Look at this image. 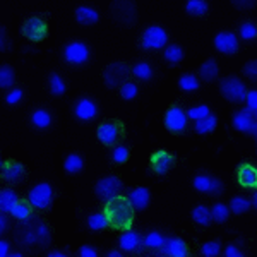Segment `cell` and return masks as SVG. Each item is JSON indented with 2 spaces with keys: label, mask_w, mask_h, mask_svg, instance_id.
<instances>
[{
  "label": "cell",
  "mask_w": 257,
  "mask_h": 257,
  "mask_svg": "<svg viewBox=\"0 0 257 257\" xmlns=\"http://www.w3.org/2000/svg\"><path fill=\"white\" fill-rule=\"evenodd\" d=\"M211 182H213V177L209 175H197L194 178V189L199 190L202 194H211Z\"/></svg>",
  "instance_id": "40"
},
{
  "label": "cell",
  "mask_w": 257,
  "mask_h": 257,
  "mask_svg": "<svg viewBox=\"0 0 257 257\" xmlns=\"http://www.w3.org/2000/svg\"><path fill=\"white\" fill-rule=\"evenodd\" d=\"M218 72H219V67H218V64L214 59L206 60L204 64L201 65V69H199V76H201V79L206 81V82H211V81L216 79Z\"/></svg>",
  "instance_id": "24"
},
{
  "label": "cell",
  "mask_w": 257,
  "mask_h": 257,
  "mask_svg": "<svg viewBox=\"0 0 257 257\" xmlns=\"http://www.w3.org/2000/svg\"><path fill=\"white\" fill-rule=\"evenodd\" d=\"M238 184L242 187H255L257 185V170L248 163L238 167Z\"/></svg>",
  "instance_id": "20"
},
{
  "label": "cell",
  "mask_w": 257,
  "mask_h": 257,
  "mask_svg": "<svg viewBox=\"0 0 257 257\" xmlns=\"http://www.w3.org/2000/svg\"><path fill=\"white\" fill-rule=\"evenodd\" d=\"M108 255H110V257H120V255H122V252H117V250H111V252H108Z\"/></svg>",
  "instance_id": "56"
},
{
  "label": "cell",
  "mask_w": 257,
  "mask_h": 257,
  "mask_svg": "<svg viewBox=\"0 0 257 257\" xmlns=\"http://www.w3.org/2000/svg\"><path fill=\"white\" fill-rule=\"evenodd\" d=\"M18 242H21L23 245H47L50 242V230L47 226V223L41 221L36 218H28L23 221L21 230L18 228Z\"/></svg>",
  "instance_id": "2"
},
{
  "label": "cell",
  "mask_w": 257,
  "mask_h": 257,
  "mask_svg": "<svg viewBox=\"0 0 257 257\" xmlns=\"http://www.w3.org/2000/svg\"><path fill=\"white\" fill-rule=\"evenodd\" d=\"M173 165H175V156L170 155L168 151L153 153L151 168H153V172H155V173H158V175H165V173H168L170 170L173 168Z\"/></svg>",
  "instance_id": "15"
},
{
  "label": "cell",
  "mask_w": 257,
  "mask_h": 257,
  "mask_svg": "<svg viewBox=\"0 0 257 257\" xmlns=\"http://www.w3.org/2000/svg\"><path fill=\"white\" fill-rule=\"evenodd\" d=\"M248 208H250V201L245 197H242V196L233 197L230 201V206H228V209L235 214H243L245 211H248Z\"/></svg>",
  "instance_id": "33"
},
{
  "label": "cell",
  "mask_w": 257,
  "mask_h": 257,
  "mask_svg": "<svg viewBox=\"0 0 257 257\" xmlns=\"http://www.w3.org/2000/svg\"><path fill=\"white\" fill-rule=\"evenodd\" d=\"M82 167H84V161L79 155H76V153H72V155H69L67 158L64 161V168L67 173H79Z\"/></svg>",
  "instance_id": "28"
},
{
  "label": "cell",
  "mask_w": 257,
  "mask_h": 257,
  "mask_svg": "<svg viewBox=\"0 0 257 257\" xmlns=\"http://www.w3.org/2000/svg\"><path fill=\"white\" fill-rule=\"evenodd\" d=\"M2 180L9 182V184H21L26 178V170L18 161H6L2 163Z\"/></svg>",
  "instance_id": "16"
},
{
  "label": "cell",
  "mask_w": 257,
  "mask_h": 257,
  "mask_svg": "<svg viewBox=\"0 0 257 257\" xmlns=\"http://www.w3.org/2000/svg\"><path fill=\"white\" fill-rule=\"evenodd\" d=\"M204 257H216L221 252V243L219 242H206L201 248Z\"/></svg>",
  "instance_id": "45"
},
{
  "label": "cell",
  "mask_w": 257,
  "mask_h": 257,
  "mask_svg": "<svg viewBox=\"0 0 257 257\" xmlns=\"http://www.w3.org/2000/svg\"><path fill=\"white\" fill-rule=\"evenodd\" d=\"M31 122L35 127L38 128H47L52 123V115L48 113L47 110H36L35 113L31 115Z\"/></svg>",
  "instance_id": "31"
},
{
  "label": "cell",
  "mask_w": 257,
  "mask_h": 257,
  "mask_svg": "<svg viewBox=\"0 0 257 257\" xmlns=\"http://www.w3.org/2000/svg\"><path fill=\"white\" fill-rule=\"evenodd\" d=\"M211 211V219H214V221L218 223H225L228 216H230V209H228V206L221 204V202H218V204L213 206V209Z\"/></svg>",
  "instance_id": "37"
},
{
  "label": "cell",
  "mask_w": 257,
  "mask_h": 257,
  "mask_svg": "<svg viewBox=\"0 0 257 257\" xmlns=\"http://www.w3.org/2000/svg\"><path fill=\"white\" fill-rule=\"evenodd\" d=\"M187 118H192V120H201V118H206L208 115H211V110L208 105H197V106H192L190 110H187Z\"/></svg>",
  "instance_id": "41"
},
{
  "label": "cell",
  "mask_w": 257,
  "mask_h": 257,
  "mask_svg": "<svg viewBox=\"0 0 257 257\" xmlns=\"http://www.w3.org/2000/svg\"><path fill=\"white\" fill-rule=\"evenodd\" d=\"M18 202H19V197L12 189L0 190V211H2V213H11Z\"/></svg>",
  "instance_id": "22"
},
{
  "label": "cell",
  "mask_w": 257,
  "mask_h": 257,
  "mask_svg": "<svg viewBox=\"0 0 257 257\" xmlns=\"http://www.w3.org/2000/svg\"><path fill=\"white\" fill-rule=\"evenodd\" d=\"M240 38L245 40V41H250V40H255L257 36V28L255 24L252 23H243L242 26H240Z\"/></svg>",
  "instance_id": "44"
},
{
  "label": "cell",
  "mask_w": 257,
  "mask_h": 257,
  "mask_svg": "<svg viewBox=\"0 0 257 257\" xmlns=\"http://www.w3.org/2000/svg\"><path fill=\"white\" fill-rule=\"evenodd\" d=\"M216 125H218V118L211 113L206 118L196 120V127L194 128H196L197 134H209V132H213L216 128Z\"/></svg>",
  "instance_id": "26"
},
{
  "label": "cell",
  "mask_w": 257,
  "mask_h": 257,
  "mask_svg": "<svg viewBox=\"0 0 257 257\" xmlns=\"http://www.w3.org/2000/svg\"><path fill=\"white\" fill-rule=\"evenodd\" d=\"M88 226L93 231H99V230H105L106 226H110V223L105 213H94L88 218Z\"/></svg>",
  "instance_id": "29"
},
{
  "label": "cell",
  "mask_w": 257,
  "mask_h": 257,
  "mask_svg": "<svg viewBox=\"0 0 257 257\" xmlns=\"http://www.w3.org/2000/svg\"><path fill=\"white\" fill-rule=\"evenodd\" d=\"M165 127H167L170 132H175V134L184 132L185 127H187V115H185V111L182 110L180 106H172V108H168L167 115H165Z\"/></svg>",
  "instance_id": "12"
},
{
  "label": "cell",
  "mask_w": 257,
  "mask_h": 257,
  "mask_svg": "<svg viewBox=\"0 0 257 257\" xmlns=\"http://www.w3.org/2000/svg\"><path fill=\"white\" fill-rule=\"evenodd\" d=\"M128 156H131V153H128V148L125 146H115V149L111 151V160L117 165H123L128 160Z\"/></svg>",
  "instance_id": "43"
},
{
  "label": "cell",
  "mask_w": 257,
  "mask_h": 257,
  "mask_svg": "<svg viewBox=\"0 0 257 257\" xmlns=\"http://www.w3.org/2000/svg\"><path fill=\"white\" fill-rule=\"evenodd\" d=\"M21 99H23V91L21 89H12L6 96V101L9 103V105H18Z\"/></svg>",
  "instance_id": "48"
},
{
  "label": "cell",
  "mask_w": 257,
  "mask_h": 257,
  "mask_svg": "<svg viewBox=\"0 0 257 257\" xmlns=\"http://www.w3.org/2000/svg\"><path fill=\"white\" fill-rule=\"evenodd\" d=\"M79 255L81 257H96L98 252H96V248H93V247H89V245H82L79 248Z\"/></svg>",
  "instance_id": "49"
},
{
  "label": "cell",
  "mask_w": 257,
  "mask_h": 257,
  "mask_svg": "<svg viewBox=\"0 0 257 257\" xmlns=\"http://www.w3.org/2000/svg\"><path fill=\"white\" fill-rule=\"evenodd\" d=\"M185 11L190 16H196V18H201V16H206L209 11V4L206 0H189L185 4Z\"/></svg>",
  "instance_id": "25"
},
{
  "label": "cell",
  "mask_w": 257,
  "mask_h": 257,
  "mask_svg": "<svg viewBox=\"0 0 257 257\" xmlns=\"http://www.w3.org/2000/svg\"><path fill=\"white\" fill-rule=\"evenodd\" d=\"M127 199L131 201L132 208L141 211V209L148 208L149 199H151V196H149V190L146 187H138V189H134L131 194H128Z\"/></svg>",
  "instance_id": "21"
},
{
  "label": "cell",
  "mask_w": 257,
  "mask_h": 257,
  "mask_svg": "<svg viewBox=\"0 0 257 257\" xmlns=\"http://www.w3.org/2000/svg\"><path fill=\"white\" fill-rule=\"evenodd\" d=\"M214 47L218 52L225 53V55H233L238 52V38L235 33L221 31L214 36Z\"/></svg>",
  "instance_id": "13"
},
{
  "label": "cell",
  "mask_w": 257,
  "mask_h": 257,
  "mask_svg": "<svg viewBox=\"0 0 257 257\" xmlns=\"http://www.w3.org/2000/svg\"><path fill=\"white\" fill-rule=\"evenodd\" d=\"M165 59H167L170 64H178L182 59H184V50H182L178 45H170L165 50Z\"/></svg>",
  "instance_id": "39"
},
{
  "label": "cell",
  "mask_w": 257,
  "mask_h": 257,
  "mask_svg": "<svg viewBox=\"0 0 257 257\" xmlns=\"http://www.w3.org/2000/svg\"><path fill=\"white\" fill-rule=\"evenodd\" d=\"M219 93L225 96L228 101L231 103H242L245 99L247 88L238 77L235 76H228L225 79H221L219 82Z\"/></svg>",
  "instance_id": "4"
},
{
  "label": "cell",
  "mask_w": 257,
  "mask_h": 257,
  "mask_svg": "<svg viewBox=\"0 0 257 257\" xmlns=\"http://www.w3.org/2000/svg\"><path fill=\"white\" fill-rule=\"evenodd\" d=\"M76 19L79 24H84V26H91V24H96L99 19V14L91 7L81 6L76 9Z\"/></svg>",
  "instance_id": "23"
},
{
  "label": "cell",
  "mask_w": 257,
  "mask_h": 257,
  "mask_svg": "<svg viewBox=\"0 0 257 257\" xmlns=\"http://www.w3.org/2000/svg\"><path fill=\"white\" fill-rule=\"evenodd\" d=\"M138 93H139L138 84H134V82H131V81H127L125 84L120 86V96H122L123 99H127V101L134 99L136 96H138Z\"/></svg>",
  "instance_id": "42"
},
{
  "label": "cell",
  "mask_w": 257,
  "mask_h": 257,
  "mask_svg": "<svg viewBox=\"0 0 257 257\" xmlns=\"http://www.w3.org/2000/svg\"><path fill=\"white\" fill-rule=\"evenodd\" d=\"M0 255H2V257L9 255V243H7L6 240H2V242H0Z\"/></svg>",
  "instance_id": "52"
},
{
  "label": "cell",
  "mask_w": 257,
  "mask_h": 257,
  "mask_svg": "<svg viewBox=\"0 0 257 257\" xmlns=\"http://www.w3.org/2000/svg\"><path fill=\"white\" fill-rule=\"evenodd\" d=\"M64 59L72 65H82L89 60V48L81 41L69 43L64 48Z\"/></svg>",
  "instance_id": "11"
},
{
  "label": "cell",
  "mask_w": 257,
  "mask_h": 257,
  "mask_svg": "<svg viewBox=\"0 0 257 257\" xmlns=\"http://www.w3.org/2000/svg\"><path fill=\"white\" fill-rule=\"evenodd\" d=\"M123 190V184L122 180L117 177H105L96 184L94 187V192L96 196L101 199V201H110L113 197H118Z\"/></svg>",
  "instance_id": "6"
},
{
  "label": "cell",
  "mask_w": 257,
  "mask_h": 257,
  "mask_svg": "<svg viewBox=\"0 0 257 257\" xmlns=\"http://www.w3.org/2000/svg\"><path fill=\"white\" fill-rule=\"evenodd\" d=\"M96 113H98L96 103L89 98H81L79 101L76 103V106H74V115H76L79 120H82V122L93 120L96 117Z\"/></svg>",
  "instance_id": "17"
},
{
  "label": "cell",
  "mask_w": 257,
  "mask_h": 257,
  "mask_svg": "<svg viewBox=\"0 0 257 257\" xmlns=\"http://www.w3.org/2000/svg\"><path fill=\"white\" fill-rule=\"evenodd\" d=\"M243 101H247V108L250 111H257V91H247Z\"/></svg>",
  "instance_id": "47"
},
{
  "label": "cell",
  "mask_w": 257,
  "mask_h": 257,
  "mask_svg": "<svg viewBox=\"0 0 257 257\" xmlns=\"http://www.w3.org/2000/svg\"><path fill=\"white\" fill-rule=\"evenodd\" d=\"M111 12L118 23L132 26L136 23V7L134 2H113L111 4Z\"/></svg>",
  "instance_id": "14"
},
{
  "label": "cell",
  "mask_w": 257,
  "mask_h": 257,
  "mask_svg": "<svg viewBox=\"0 0 257 257\" xmlns=\"http://www.w3.org/2000/svg\"><path fill=\"white\" fill-rule=\"evenodd\" d=\"M122 136H123V127L117 120H106V122L99 123L98 139L105 146H115V144H118Z\"/></svg>",
  "instance_id": "5"
},
{
  "label": "cell",
  "mask_w": 257,
  "mask_h": 257,
  "mask_svg": "<svg viewBox=\"0 0 257 257\" xmlns=\"http://www.w3.org/2000/svg\"><path fill=\"white\" fill-rule=\"evenodd\" d=\"M105 214L108 218L110 226L117 230H128L134 221V208L127 197H113L106 201Z\"/></svg>",
  "instance_id": "1"
},
{
  "label": "cell",
  "mask_w": 257,
  "mask_h": 257,
  "mask_svg": "<svg viewBox=\"0 0 257 257\" xmlns=\"http://www.w3.org/2000/svg\"><path fill=\"white\" fill-rule=\"evenodd\" d=\"M23 35L26 36L28 40L38 43V41H43L48 36V26H47V23H45V21L41 19V18H36V16H33V18H28L26 21H24Z\"/></svg>",
  "instance_id": "9"
},
{
  "label": "cell",
  "mask_w": 257,
  "mask_h": 257,
  "mask_svg": "<svg viewBox=\"0 0 257 257\" xmlns=\"http://www.w3.org/2000/svg\"><path fill=\"white\" fill-rule=\"evenodd\" d=\"M50 93L53 94V96H60V94H64L65 93V82L64 79L59 76V74H50Z\"/></svg>",
  "instance_id": "35"
},
{
  "label": "cell",
  "mask_w": 257,
  "mask_h": 257,
  "mask_svg": "<svg viewBox=\"0 0 257 257\" xmlns=\"http://www.w3.org/2000/svg\"><path fill=\"white\" fill-rule=\"evenodd\" d=\"M233 6L237 9H250V7L255 6V2L254 0H248V2H237V0H233Z\"/></svg>",
  "instance_id": "51"
},
{
  "label": "cell",
  "mask_w": 257,
  "mask_h": 257,
  "mask_svg": "<svg viewBox=\"0 0 257 257\" xmlns=\"http://www.w3.org/2000/svg\"><path fill=\"white\" fill-rule=\"evenodd\" d=\"M160 250H163V254H167L170 257H187L189 255L187 243H185L182 238H177V237L165 240L163 247H161Z\"/></svg>",
  "instance_id": "18"
},
{
  "label": "cell",
  "mask_w": 257,
  "mask_h": 257,
  "mask_svg": "<svg viewBox=\"0 0 257 257\" xmlns=\"http://www.w3.org/2000/svg\"><path fill=\"white\" fill-rule=\"evenodd\" d=\"M233 128L238 132H245V134H257V120L255 111H250L248 108L238 110L233 113Z\"/></svg>",
  "instance_id": "10"
},
{
  "label": "cell",
  "mask_w": 257,
  "mask_h": 257,
  "mask_svg": "<svg viewBox=\"0 0 257 257\" xmlns=\"http://www.w3.org/2000/svg\"><path fill=\"white\" fill-rule=\"evenodd\" d=\"M141 243H143L141 235L138 233V231H132V230L123 231V233L120 235V240H118L120 248H122V250H125V252L138 250V248L141 247Z\"/></svg>",
  "instance_id": "19"
},
{
  "label": "cell",
  "mask_w": 257,
  "mask_h": 257,
  "mask_svg": "<svg viewBox=\"0 0 257 257\" xmlns=\"http://www.w3.org/2000/svg\"><path fill=\"white\" fill-rule=\"evenodd\" d=\"M178 86L182 91H197L199 89V79L194 74H184L178 79Z\"/></svg>",
  "instance_id": "36"
},
{
  "label": "cell",
  "mask_w": 257,
  "mask_h": 257,
  "mask_svg": "<svg viewBox=\"0 0 257 257\" xmlns=\"http://www.w3.org/2000/svg\"><path fill=\"white\" fill-rule=\"evenodd\" d=\"M132 74V69L128 67L125 62H113V64L106 65L103 70V82L106 88H118V86L125 84L128 76Z\"/></svg>",
  "instance_id": "3"
},
{
  "label": "cell",
  "mask_w": 257,
  "mask_h": 257,
  "mask_svg": "<svg viewBox=\"0 0 257 257\" xmlns=\"http://www.w3.org/2000/svg\"><path fill=\"white\" fill-rule=\"evenodd\" d=\"M16 82V74H14V69L11 65H2L0 67V88H11L14 86Z\"/></svg>",
  "instance_id": "30"
},
{
  "label": "cell",
  "mask_w": 257,
  "mask_h": 257,
  "mask_svg": "<svg viewBox=\"0 0 257 257\" xmlns=\"http://www.w3.org/2000/svg\"><path fill=\"white\" fill-rule=\"evenodd\" d=\"M53 201V189L47 182L36 184L30 192V202L36 209H48Z\"/></svg>",
  "instance_id": "7"
},
{
  "label": "cell",
  "mask_w": 257,
  "mask_h": 257,
  "mask_svg": "<svg viewBox=\"0 0 257 257\" xmlns=\"http://www.w3.org/2000/svg\"><path fill=\"white\" fill-rule=\"evenodd\" d=\"M0 36H2V52H6V50H9V47L6 45V28L0 30Z\"/></svg>",
  "instance_id": "54"
},
{
  "label": "cell",
  "mask_w": 257,
  "mask_h": 257,
  "mask_svg": "<svg viewBox=\"0 0 257 257\" xmlns=\"http://www.w3.org/2000/svg\"><path fill=\"white\" fill-rule=\"evenodd\" d=\"M31 202H26V201H19L18 204L14 206V209L11 211V214L14 216L18 221H24V219L31 218Z\"/></svg>",
  "instance_id": "27"
},
{
  "label": "cell",
  "mask_w": 257,
  "mask_h": 257,
  "mask_svg": "<svg viewBox=\"0 0 257 257\" xmlns=\"http://www.w3.org/2000/svg\"><path fill=\"white\" fill-rule=\"evenodd\" d=\"M250 204L254 206V208L257 206V194H254V196H252V202H250Z\"/></svg>",
  "instance_id": "57"
},
{
  "label": "cell",
  "mask_w": 257,
  "mask_h": 257,
  "mask_svg": "<svg viewBox=\"0 0 257 257\" xmlns=\"http://www.w3.org/2000/svg\"><path fill=\"white\" fill-rule=\"evenodd\" d=\"M65 254L64 252H60V250H52V252H48V257H64Z\"/></svg>",
  "instance_id": "55"
},
{
  "label": "cell",
  "mask_w": 257,
  "mask_h": 257,
  "mask_svg": "<svg viewBox=\"0 0 257 257\" xmlns=\"http://www.w3.org/2000/svg\"><path fill=\"white\" fill-rule=\"evenodd\" d=\"M165 238L163 235L158 233V231H151V233H148L146 237H144V247H148V248H161L163 247V243H165Z\"/></svg>",
  "instance_id": "38"
},
{
  "label": "cell",
  "mask_w": 257,
  "mask_h": 257,
  "mask_svg": "<svg viewBox=\"0 0 257 257\" xmlns=\"http://www.w3.org/2000/svg\"><path fill=\"white\" fill-rule=\"evenodd\" d=\"M7 226H9V221H7V218H6V213H2V216H0V231H6L7 230Z\"/></svg>",
  "instance_id": "53"
},
{
  "label": "cell",
  "mask_w": 257,
  "mask_h": 257,
  "mask_svg": "<svg viewBox=\"0 0 257 257\" xmlns=\"http://www.w3.org/2000/svg\"><path fill=\"white\" fill-rule=\"evenodd\" d=\"M132 76H136L139 81H149L153 77V69L151 65L146 64V62H141V64H136L132 67Z\"/></svg>",
  "instance_id": "34"
},
{
  "label": "cell",
  "mask_w": 257,
  "mask_h": 257,
  "mask_svg": "<svg viewBox=\"0 0 257 257\" xmlns=\"http://www.w3.org/2000/svg\"><path fill=\"white\" fill-rule=\"evenodd\" d=\"M225 255L226 257H242L243 252H240V248L237 245H228L225 248Z\"/></svg>",
  "instance_id": "50"
},
{
  "label": "cell",
  "mask_w": 257,
  "mask_h": 257,
  "mask_svg": "<svg viewBox=\"0 0 257 257\" xmlns=\"http://www.w3.org/2000/svg\"><path fill=\"white\" fill-rule=\"evenodd\" d=\"M192 219L197 223V225L208 226L211 223V211L206 208V206H197L192 211Z\"/></svg>",
  "instance_id": "32"
},
{
  "label": "cell",
  "mask_w": 257,
  "mask_h": 257,
  "mask_svg": "<svg viewBox=\"0 0 257 257\" xmlns=\"http://www.w3.org/2000/svg\"><path fill=\"white\" fill-rule=\"evenodd\" d=\"M243 74H245L250 81H255L257 79V62L250 60L248 64H245V67H243Z\"/></svg>",
  "instance_id": "46"
},
{
  "label": "cell",
  "mask_w": 257,
  "mask_h": 257,
  "mask_svg": "<svg viewBox=\"0 0 257 257\" xmlns=\"http://www.w3.org/2000/svg\"><path fill=\"white\" fill-rule=\"evenodd\" d=\"M168 35L163 28L160 26H149L146 31L143 33L141 38V48L144 50H160L167 45Z\"/></svg>",
  "instance_id": "8"
}]
</instances>
